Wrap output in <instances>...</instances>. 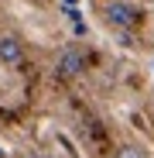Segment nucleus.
I'll return each mask as SVG.
<instances>
[{
    "mask_svg": "<svg viewBox=\"0 0 154 158\" xmlns=\"http://www.w3.org/2000/svg\"><path fill=\"white\" fill-rule=\"evenodd\" d=\"M103 21L116 31H130L144 21V10L134 0H103Z\"/></svg>",
    "mask_w": 154,
    "mask_h": 158,
    "instance_id": "1",
    "label": "nucleus"
},
{
    "mask_svg": "<svg viewBox=\"0 0 154 158\" xmlns=\"http://www.w3.org/2000/svg\"><path fill=\"white\" fill-rule=\"evenodd\" d=\"M86 69H89V55L79 45H65L55 55V76L58 79H79Z\"/></svg>",
    "mask_w": 154,
    "mask_h": 158,
    "instance_id": "2",
    "label": "nucleus"
},
{
    "mask_svg": "<svg viewBox=\"0 0 154 158\" xmlns=\"http://www.w3.org/2000/svg\"><path fill=\"white\" fill-rule=\"evenodd\" d=\"M24 59H28L24 41H21L14 31H4V35H0V65H7V69H21Z\"/></svg>",
    "mask_w": 154,
    "mask_h": 158,
    "instance_id": "3",
    "label": "nucleus"
},
{
    "mask_svg": "<svg viewBox=\"0 0 154 158\" xmlns=\"http://www.w3.org/2000/svg\"><path fill=\"white\" fill-rule=\"evenodd\" d=\"M113 158H151V155H147L144 144H134V141H130V144H120V148L113 151Z\"/></svg>",
    "mask_w": 154,
    "mask_h": 158,
    "instance_id": "4",
    "label": "nucleus"
}]
</instances>
